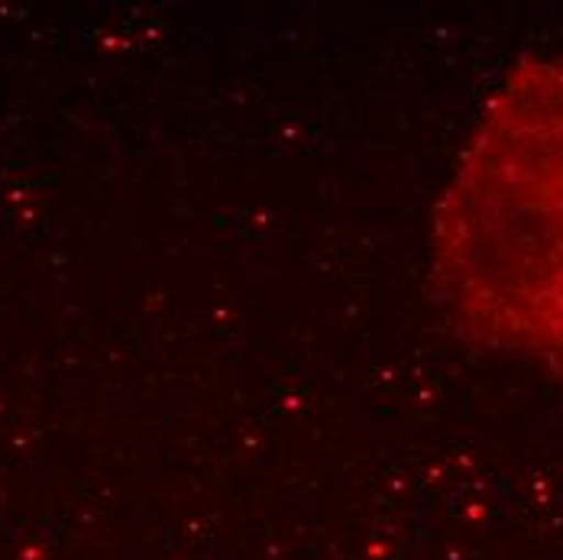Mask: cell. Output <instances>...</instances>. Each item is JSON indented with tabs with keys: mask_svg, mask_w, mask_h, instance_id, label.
<instances>
[{
	"mask_svg": "<svg viewBox=\"0 0 563 560\" xmlns=\"http://www.w3.org/2000/svg\"><path fill=\"white\" fill-rule=\"evenodd\" d=\"M431 279L479 347L563 363V58H515L431 215Z\"/></svg>",
	"mask_w": 563,
	"mask_h": 560,
	"instance_id": "6da1fadb",
	"label": "cell"
}]
</instances>
